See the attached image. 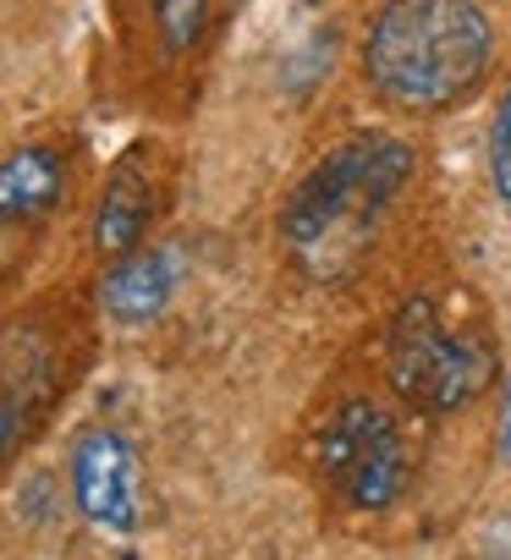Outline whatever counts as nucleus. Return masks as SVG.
<instances>
[{"mask_svg": "<svg viewBox=\"0 0 511 560\" xmlns=\"http://www.w3.org/2000/svg\"><path fill=\"white\" fill-rule=\"evenodd\" d=\"M489 176H495V192H500V203L511 209V94L500 100V110H495V127H489Z\"/></svg>", "mask_w": 511, "mask_h": 560, "instance_id": "obj_11", "label": "nucleus"}, {"mask_svg": "<svg viewBox=\"0 0 511 560\" xmlns=\"http://www.w3.org/2000/svg\"><path fill=\"white\" fill-rule=\"evenodd\" d=\"M39 380H50L39 358H0V462L34 434V418L50 396V385Z\"/></svg>", "mask_w": 511, "mask_h": 560, "instance_id": "obj_9", "label": "nucleus"}, {"mask_svg": "<svg viewBox=\"0 0 511 560\" xmlns=\"http://www.w3.org/2000/svg\"><path fill=\"white\" fill-rule=\"evenodd\" d=\"M500 456L511 462V380H506V396H500Z\"/></svg>", "mask_w": 511, "mask_h": 560, "instance_id": "obj_12", "label": "nucleus"}, {"mask_svg": "<svg viewBox=\"0 0 511 560\" xmlns=\"http://www.w3.org/2000/svg\"><path fill=\"white\" fill-rule=\"evenodd\" d=\"M314 462H320L325 489L347 511H358V516L391 511L407 494V478H413V462H407V445H402L396 418L380 401H363V396L341 401L325 418L320 445H314Z\"/></svg>", "mask_w": 511, "mask_h": 560, "instance_id": "obj_4", "label": "nucleus"}, {"mask_svg": "<svg viewBox=\"0 0 511 560\" xmlns=\"http://www.w3.org/2000/svg\"><path fill=\"white\" fill-rule=\"evenodd\" d=\"M413 165H418V154L396 132H352L336 149H325L320 165L281 203L287 258L314 287H341L369 258L380 220L413 182Z\"/></svg>", "mask_w": 511, "mask_h": 560, "instance_id": "obj_1", "label": "nucleus"}, {"mask_svg": "<svg viewBox=\"0 0 511 560\" xmlns=\"http://www.w3.org/2000/svg\"><path fill=\"white\" fill-rule=\"evenodd\" d=\"M495 67V23L478 0H385L363 34L369 89L407 116L456 110Z\"/></svg>", "mask_w": 511, "mask_h": 560, "instance_id": "obj_2", "label": "nucleus"}, {"mask_svg": "<svg viewBox=\"0 0 511 560\" xmlns=\"http://www.w3.org/2000/svg\"><path fill=\"white\" fill-rule=\"evenodd\" d=\"M67 192V160L50 143L18 149L0 160V225H28L45 220Z\"/></svg>", "mask_w": 511, "mask_h": 560, "instance_id": "obj_7", "label": "nucleus"}, {"mask_svg": "<svg viewBox=\"0 0 511 560\" xmlns=\"http://www.w3.org/2000/svg\"><path fill=\"white\" fill-rule=\"evenodd\" d=\"M149 12H154V34L171 56L193 50L209 28V0H149Z\"/></svg>", "mask_w": 511, "mask_h": 560, "instance_id": "obj_10", "label": "nucleus"}, {"mask_svg": "<svg viewBox=\"0 0 511 560\" xmlns=\"http://www.w3.org/2000/svg\"><path fill=\"white\" fill-rule=\"evenodd\" d=\"M72 500L78 511L105 527V533H138L143 505H138V456L116 429H89L72 445Z\"/></svg>", "mask_w": 511, "mask_h": 560, "instance_id": "obj_5", "label": "nucleus"}, {"mask_svg": "<svg viewBox=\"0 0 511 560\" xmlns=\"http://www.w3.org/2000/svg\"><path fill=\"white\" fill-rule=\"evenodd\" d=\"M176 275H182L176 247H132V253L111 258V269L100 280V303L116 325H149L165 314Z\"/></svg>", "mask_w": 511, "mask_h": 560, "instance_id": "obj_6", "label": "nucleus"}, {"mask_svg": "<svg viewBox=\"0 0 511 560\" xmlns=\"http://www.w3.org/2000/svg\"><path fill=\"white\" fill-rule=\"evenodd\" d=\"M385 374L418 412H462L495 385V352L478 330H462L440 298L413 292L385 325Z\"/></svg>", "mask_w": 511, "mask_h": 560, "instance_id": "obj_3", "label": "nucleus"}, {"mask_svg": "<svg viewBox=\"0 0 511 560\" xmlns=\"http://www.w3.org/2000/svg\"><path fill=\"white\" fill-rule=\"evenodd\" d=\"M149 214H154V182H149L143 160L127 154V160L111 171L105 192H100V209H94V247H100L105 258L132 253L138 236L149 231Z\"/></svg>", "mask_w": 511, "mask_h": 560, "instance_id": "obj_8", "label": "nucleus"}]
</instances>
